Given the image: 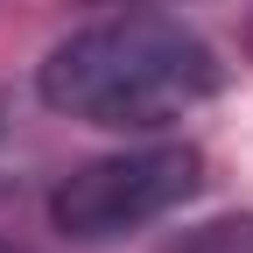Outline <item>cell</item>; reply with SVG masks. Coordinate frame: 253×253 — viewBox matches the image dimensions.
Wrapping results in <instances>:
<instances>
[{
    "label": "cell",
    "mask_w": 253,
    "mask_h": 253,
    "mask_svg": "<svg viewBox=\"0 0 253 253\" xmlns=\"http://www.w3.org/2000/svg\"><path fill=\"white\" fill-rule=\"evenodd\" d=\"M0 253H21V246H7V239H0Z\"/></svg>",
    "instance_id": "5"
},
{
    "label": "cell",
    "mask_w": 253,
    "mask_h": 253,
    "mask_svg": "<svg viewBox=\"0 0 253 253\" xmlns=\"http://www.w3.org/2000/svg\"><path fill=\"white\" fill-rule=\"evenodd\" d=\"M204 190V155L190 141H155V148H120L91 155L71 176H56L49 190V225L78 246H106L126 232L162 225L169 211H183Z\"/></svg>",
    "instance_id": "2"
},
{
    "label": "cell",
    "mask_w": 253,
    "mask_h": 253,
    "mask_svg": "<svg viewBox=\"0 0 253 253\" xmlns=\"http://www.w3.org/2000/svg\"><path fill=\"white\" fill-rule=\"evenodd\" d=\"M21 176H14V126H7V113H0V197H7Z\"/></svg>",
    "instance_id": "4"
},
{
    "label": "cell",
    "mask_w": 253,
    "mask_h": 253,
    "mask_svg": "<svg viewBox=\"0 0 253 253\" xmlns=\"http://www.w3.org/2000/svg\"><path fill=\"white\" fill-rule=\"evenodd\" d=\"M218 49L176 14H106L71 28L36 71L42 106L106 134H155L218 91Z\"/></svg>",
    "instance_id": "1"
},
{
    "label": "cell",
    "mask_w": 253,
    "mask_h": 253,
    "mask_svg": "<svg viewBox=\"0 0 253 253\" xmlns=\"http://www.w3.org/2000/svg\"><path fill=\"white\" fill-rule=\"evenodd\" d=\"M169 253H253V211H225V218H204L190 225Z\"/></svg>",
    "instance_id": "3"
}]
</instances>
